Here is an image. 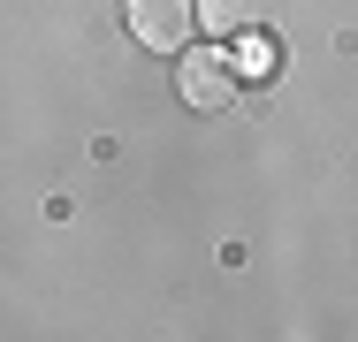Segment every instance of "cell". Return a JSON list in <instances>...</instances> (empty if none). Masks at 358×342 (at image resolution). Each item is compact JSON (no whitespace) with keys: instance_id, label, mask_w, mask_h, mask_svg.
<instances>
[{"instance_id":"6da1fadb","label":"cell","mask_w":358,"mask_h":342,"mask_svg":"<svg viewBox=\"0 0 358 342\" xmlns=\"http://www.w3.org/2000/svg\"><path fill=\"white\" fill-rule=\"evenodd\" d=\"M176 91H183V107H199V114H221L229 99H236V68L221 46H183V61H176Z\"/></svg>"},{"instance_id":"7a4b0ae2","label":"cell","mask_w":358,"mask_h":342,"mask_svg":"<svg viewBox=\"0 0 358 342\" xmlns=\"http://www.w3.org/2000/svg\"><path fill=\"white\" fill-rule=\"evenodd\" d=\"M122 23H130V38H138L145 54H183L191 46V0H122Z\"/></svg>"},{"instance_id":"3957f363","label":"cell","mask_w":358,"mask_h":342,"mask_svg":"<svg viewBox=\"0 0 358 342\" xmlns=\"http://www.w3.org/2000/svg\"><path fill=\"white\" fill-rule=\"evenodd\" d=\"M236 38H244V46L229 54L236 84H275V76H282V46H275V38H267L259 23H252V31H236Z\"/></svg>"},{"instance_id":"277c9868","label":"cell","mask_w":358,"mask_h":342,"mask_svg":"<svg viewBox=\"0 0 358 342\" xmlns=\"http://www.w3.org/2000/svg\"><path fill=\"white\" fill-rule=\"evenodd\" d=\"M191 23L214 31V38H236V31L259 23V0H191Z\"/></svg>"}]
</instances>
